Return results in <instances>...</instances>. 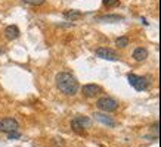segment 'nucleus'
Instances as JSON below:
<instances>
[{
    "label": "nucleus",
    "instance_id": "f257e3e1",
    "mask_svg": "<svg viewBox=\"0 0 161 147\" xmlns=\"http://www.w3.org/2000/svg\"><path fill=\"white\" fill-rule=\"evenodd\" d=\"M55 79H56V87L59 88V91H62L67 96L77 94L78 83L74 75H71L69 72H59Z\"/></svg>",
    "mask_w": 161,
    "mask_h": 147
},
{
    "label": "nucleus",
    "instance_id": "f03ea898",
    "mask_svg": "<svg viewBox=\"0 0 161 147\" xmlns=\"http://www.w3.org/2000/svg\"><path fill=\"white\" fill-rule=\"evenodd\" d=\"M127 79H129V84H130L135 90H137V91H145V90H148V87H149V81H148L147 77L129 74V75H127Z\"/></svg>",
    "mask_w": 161,
    "mask_h": 147
},
{
    "label": "nucleus",
    "instance_id": "7ed1b4c3",
    "mask_svg": "<svg viewBox=\"0 0 161 147\" xmlns=\"http://www.w3.org/2000/svg\"><path fill=\"white\" fill-rule=\"evenodd\" d=\"M96 106H98V109L103 110V112H114L118 108V102L111 97H101L96 102Z\"/></svg>",
    "mask_w": 161,
    "mask_h": 147
},
{
    "label": "nucleus",
    "instance_id": "20e7f679",
    "mask_svg": "<svg viewBox=\"0 0 161 147\" xmlns=\"http://www.w3.org/2000/svg\"><path fill=\"white\" fill-rule=\"evenodd\" d=\"M18 128H19V124H18V121L14 119V118H6V119H2V121H0V132L9 134V132L18 131Z\"/></svg>",
    "mask_w": 161,
    "mask_h": 147
},
{
    "label": "nucleus",
    "instance_id": "39448f33",
    "mask_svg": "<svg viewBox=\"0 0 161 147\" xmlns=\"http://www.w3.org/2000/svg\"><path fill=\"white\" fill-rule=\"evenodd\" d=\"M96 56L101 59H105V60H112V62H117L120 56H118L112 49H108V47H99L96 49Z\"/></svg>",
    "mask_w": 161,
    "mask_h": 147
},
{
    "label": "nucleus",
    "instance_id": "423d86ee",
    "mask_svg": "<svg viewBox=\"0 0 161 147\" xmlns=\"http://www.w3.org/2000/svg\"><path fill=\"white\" fill-rule=\"evenodd\" d=\"M81 91H83V94L86 97H95V96H98L102 91V88L99 85H96V84H87V85H83Z\"/></svg>",
    "mask_w": 161,
    "mask_h": 147
},
{
    "label": "nucleus",
    "instance_id": "0eeeda50",
    "mask_svg": "<svg viewBox=\"0 0 161 147\" xmlns=\"http://www.w3.org/2000/svg\"><path fill=\"white\" fill-rule=\"evenodd\" d=\"M19 34H21V31L16 25H8L5 28V37L8 40H10V41H12V40H16L19 37Z\"/></svg>",
    "mask_w": 161,
    "mask_h": 147
},
{
    "label": "nucleus",
    "instance_id": "6e6552de",
    "mask_svg": "<svg viewBox=\"0 0 161 147\" xmlns=\"http://www.w3.org/2000/svg\"><path fill=\"white\" fill-rule=\"evenodd\" d=\"M93 116L98 119L101 124H103V125H107V127H111V128H114L115 125H117V122L112 119L111 116H107V115H103V113H95Z\"/></svg>",
    "mask_w": 161,
    "mask_h": 147
},
{
    "label": "nucleus",
    "instance_id": "1a4fd4ad",
    "mask_svg": "<svg viewBox=\"0 0 161 147\" xmlns=\"http://www.w3.org/2000/svg\"><path fill=\"white\" fill-rule=\"evenodd\" d=\"M147 58H148V50L145 49V47H137V49H135V52H133V59H135L136 62H143Z\"/></svg>",
    "mask_w": 161,
    "mask_h": 147
},
{
    "label": "nucleus",
    "instance_id": "9d476101",
    "mask_svg": "<svg viewBox=\"0 0 161 147\" xmlns=\"http://www.w3.org/2000/svg\"><path fill=\"white\" fill-rule=\"evenodd\" d=\"M98 21H99V22H108V24H114V22L123 21V16H120V15H105V16H99Z\"/></svg>",
    "mask_w": 161,
    "mask_h": 147
},
{
    "label": "nucleus",
    "instance_id": "9b49d317",
    "mask_svg": "<svg viewBox=\"0 0 161 147\" xmlns=\"http://www.w3.org/2000/svg\"><path fill=\"white\" fill-rule=\"evenodd\" d=\"M83 13L80 12V10H67V12H64V18H67L69 21H75L78 18H81Z\"/></svg>",
    "mask_w": 161,
    "mask_h": 147
},
{
    "label": "nucleus",
    "instance_id": "f8f14e48",
    "mask_svg": "<svg viewBox=\"0 0 161 147\" xmlns=\"http://www.w3.org/2000/svg\"><path fill=\"white\" fill-rule=\"evenodd\" d=\"M74 119H75V122H77L80 127H83V128L90 127V124H92V121H90L87 116H75Z\"/></svg>",
    "mask_w": 161,
    "mask_h": 147
},
{
    "label": "nucleus",
    "instance_id": "ddd939ff",
    "mask_svg": "<svg viewBox=\"0 0 161 147\" xmlns=\"http://www.w3.org/2000/svg\"><path fill=\"white\" fill-rule=\"evenodd\" d=\"M115 44H117L120 49H124V47H127L129 46V37H118L117 40H115Z\"/></svg>",
    "mask_w": 161,
    "mask_h": 147
},
{
    "label": "nucleus",
    "instance_id": "4468645a",
    "mask_svg": "<svg viewBox=\"0 0 161 147\" xmlns=\"http://www.w3.org/2000/svg\"><path fill=\"white\" fill-rule=\"evenodd\" d=\"M71 128H73V129L77 132V134H83V132H84V128L80 127V125L75 122V119H73V121H71Z\"/></svg>",
    "mask_w": 161,
    "mask_h": 147
},
{
    "label": "nucleus",
    "instance_id": "2eb2a0df",
    "mask_svg": "<svg viewBox=\"0 0 161 147\" xmlns=\"http://www.w3.org/2000/svg\"><path fill=\"white\" fill-rule=\"evenodd\" d=\"M102 3L107 8H115V6L120 5V0H102Z\"/></svg>",
    "mask_w": 161,
    "mask_h": 147
},
{
    "label": "nucleus",
    "instance_id": "dca6fc26",
    "mask_svg": "<svg viewBox=\"0 0 161 147\" xmlns=\"http://www.w3.org/2000/svg\"><path fill=\"white\" fill-rule=\"evenodd\" d=\"M24 3H27V5H31V6H40L43 5L46 0H22Z\"/></svg>",
    "mask_w": 161,
    "mask_h": 147
},
{
    "label": "nucleus",
    "instance_id": "f3484780",
    "mask_svg": "<svg viewBox=\"0 0 161 147\" xmlns=\"http://www.w3.org/2000/svg\"><path fill=\"white\" fill-rule=\"evenodd\" d=\"M8 137H9V140H15V138H19L21 134L18 131H14V132H9V134H8Z\"/></svg>",
    "mask_w": 161,
    "mask_h": 147
}]
</instances>
